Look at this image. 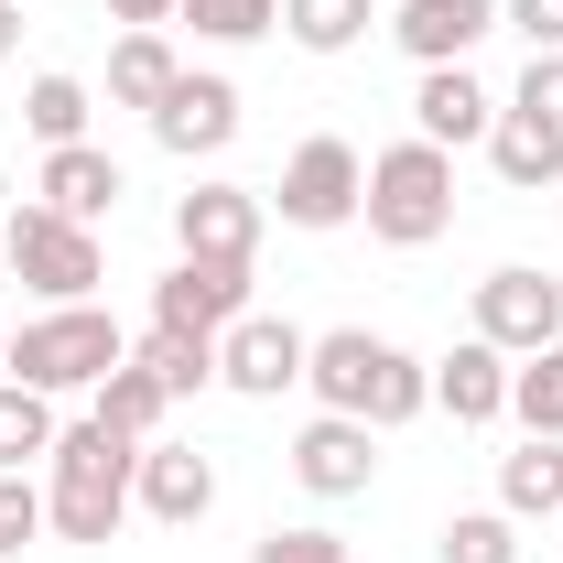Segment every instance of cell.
<instances>
[{
	"label": "cell",
	"mask_w": 563,
	"mask_h": 563,
	"mask_svg": "<svg viewBox=\"0 0 563 563\" xmlns=\"http://www.w3.org/2000/svg\"><path fill=\"white\" fill-rule=\"evenodd\" d=\"M55 401L44 390H22V379H0V477H22V466H44L55 455Z\"/></svg>",
	"instance_id": "obj_21"
},
{
	"label": "cell",
	"mask_w": 563,
	"mask_h": 563,
	"mask_svg": "<svg viewBox=\"0 0 563 563\" xmlns=\"http://www.w3.org/2000/svg\"><path fill=\"white\" fill-rule=\"evenodd\" d=\"M250 314V261H185L174 250V272L152 282V325H174V336H228Z\"/></svg>",
	"instance_id": "obj_9"
},
{
	"label": "cell",
	"mask_w": 563,
	"mask_h": 563,
	"mask_svg": "<svg viewBox=\"0 0 563 563\" xmlns=\"http://www.w3.org/2000/svg\"><path fill=\"white\" fill-rule=\"evenodd\" d=\"M368 477H379V433L347 412H314L303 433H292V488L314 498H368Z\"/></svg>",
	"instance_id": "obj_11"
},
{
	"label": "cell",
	"mask_w": 563,
	"mask_h": 563,
	"mask_svg": "<svg viewBox=\"0 0 563 563\" xmlns=\"http://www.w3.org/2000/svg\"><path fill=\"white\" fill-rule=\"evenodd\" d=\"M303 357H314V336L292 325V314H239L228 336H217V390H239V401H282V390H303Z\"/></svg>",
	"instance_id": "obj_7"
},
{
	"label": "cell",
	"mask_w": 563,
	"mask_h": 563,
	"mask_svg": "<svg viewBox=\"0 0 563 563\" xmlns=\"http://www.w3.org/2000/svg\"><path fill=\"white\" fill-rule=\"evenodd\" d=\"M488 33H498V0H401L390 11V44L412 66H466Z\"/></svg>",
	"instance_id": "obj_14"
},
{
	"label": "cell",
	"mask_w": 563,
	"mask_h": 563,
	"mask_svg": "<svg viewBox=\"0 0 563 563\" xmlns=\"http://www.w3.org/2000/svg\"><path fill=\"white\" fill-rule=\"evenodd\" d=\"M509 109H520V120H553V131H563V55H531V66H520V98H509Z\"/></svg>",
	"instance_id": "obj_30"
},
{
	"label": "cell",
	"mask_w": 563,
	"mask_h": 563,
	"mask_svg": "<svg viewBox=\"0 0 563 563\" xmlns=\"http://www.w3.org/2000/svg\"><path fill=\"white\" fill-rule=\"evenodd\" d=\"M488 163H498V185H509V196H542V185H563V131H553V120H520V109H498Z\"/></svg>",
	"instance_id": "obj_19"
},
{
	"label": "cell",
	"mask_w": 563,
	"mask_h": 563,
	"mask_svg": "<svg viewBox=\"0 0 563 563\" xmlns=\"http://www.w3.org/2000/svg\"><path fill=\"white\" fill-rule=\"evenodd\" d=\"M174 76H185V55H174L163 33H120V44H109V109H141V120H152V109L174 98Z\"/></svg>",
	"instance_id": "obj_20"
},
{
	"label": "cell",
	"mask_w": 563,
	"mask_h": 563,
	"mask_svg": "<svg viewBox=\"0 0 563 563\" xmlns=\"http://www.w3.org/2000/svg\"><path fill=\"white\" fill-rule=\"evenodd\" d=\"M0 250H11V282L44 292V303H87L98 272H109L98 228H76V217H55V207H11L0 217Z\"/></svg>",
	"instance_id": "obj_5"
},
{
	"label": "cell",
	"mask_w": 563,
	"mask_h": 563,
	"mask_svg": "<svg viewBox=\"0 0 563 563\" xmlns=\"http://www.w3.org/2000/svg\"><path fill=\"white\" fill-rule=\"evenodd\" d=\"M498 509L509 520H563V433H520L498 455Z\"/></svg>",
	"instance_id": "obj_18"
},
{
	"label": "cell",
	"mask_w": 563,
	"mask_h": 563,
	"mask_svg": "<svg viewBox=\"0 0 563 563\" xmlns=\"http://www.w3.org/2000/svg\"><path fill=\"white\" fill-rule=\"evenodd\" d=\"M0 217H11V174H0Z\"/></svg>",
	"instance_id": "obj_35"
},
{
	"label": "cell",
	"mask_w": 563,
	"mask_h": 563,
	"mask_svg": "<svg viewBox=\"0 0 563 563\" xmlns=\"http://www.w3.org/2000/svg\"><path fill=\"white\" fill-rule=\"evenodd\" d=\"M163 412H174V390H163L141 357H120V368L98 379V422H120L131 444H152V433H163Z\"/></svg>",
	"instance_id": "obj_23"
},
{
	"label": "cell",
	"mask_w": 563,
	"mask_h": 563,
	"mask_svg": "<svg viewBox=\"0 0 563 563\" xmlns=\"http://www.w3.org/2000/svg\"><path fill=\"white\" fill-rule=\"evenodd\" d=\"M120 357H131V336H120L109 303H44V314H22V325L0 336V379L66 401V390H98Z\"/></svg>",
	"instance_id": "obj_3"
},
{
	"label": "cell",
	"mask_w": 563,
	"mask_h": 563,
	"mask_svg": "<svg viewBox=\"0 0 563 563\" xmlns=\"http://www.w3.org/2000/svg\"><path fill=\"white\" fill-rule=\"evenodd\" d=\"M11 55H22V11L0 0V66H11Z\"/></svg>",
	"instance_id": "obj_34"
},
{
	"label": "cell",
	"mask_w": 563,
	"mask_h": 563,
	"mask_svg": "<svg viewBox=\"0 0 563 563\" xmlns=\"http://www.w3.org/2000/svg\"><path fill=\"white\" fill-rule=\"evenodd\" d=\"M131 509H152L163 531H196L217 509V466L196 444H163V433H152V444H141V477H131Z\"/></svg>",
	"instance_id": "obj_12"
},
{
	"label": "cell",
	"mask_w": 563,
	"mask_h": 563,
	"mask_svg": "<svg viewBox=\"0 0 563 563\" xmlns=\"http://www.w3.org/2000/svg\"><path fill=\"white\" fill-rule=\"evenodd\" d=\"M250 563H357L336 531H314V520H292V531H261L250 542Z\"/></svg>",
	"instance_id": "obj_29"
},
{
	"label": "cell",
	"mask_w": 563,
	"mask_h": 563,
	"mask_svg": "<svg viewBox=\"0 0 563 563\" xmlns=\"http://www.w3.org/2000/svg\"><path fill=\"white\" fill-rule=\"evenodd\" d=\"M509 33H531V55H563V0H498Z\"/></svg>",
	"instance_id": "obj_32"
},
{
	"label": "cell",
	"mask_w": 563,
	"mask_h": 563,
	"mask_svg": "<svg viewBox=\"0 0 563 563\" xmlns=\"http://www.w3.org/2000/svg\"><path fill=\"white\" fill-rule=\"evenodd\" d=\"M303 390H314V412H347V422H368V433H401V422L433 412V368H422L412 347H390V336H368V325L314 336Z\"/></svg>",
	"instance_id": "obj_1"
},
{
	"label": "cell",
	"mask_w": 563,
	"mask_h": 563,
	"mask_svg": "<svg viewBox=\"0 0 563 563\" xmlns=\"http://www.w3.org/2000/svg\"><path fill=\"white\" fill-rule=\"evenodd\" d=\"M368 239L379 250H433L444 228H455V152H433V141H390V152H368Z\"/></svg>",
	"instance_id": "obj_4"
},
{
	"label": "cell",
	"mask_w": 563,
	"mask_h": 563,
	"mask_svg": "<svg viewBox=\"0 0 563 563\" xmlns=\"http://www.w3.org/2000/svg\"><path fill=\"white\" fill-rule=\"evenodd\" d=\"M131 477H141V444L120 422H66L55 433V455H44V531H66V542H109L120 520H131Z\"/></svg>",
	"instance_id": "obj_2"
},
{
	"label": "cell",
	"mask_w": 563,
	"mask_h": 563,
	"mask_svg": "<svg viewBox=\"0 0 563 563\" xmlns=\"http://www.w3.org/2000/svg\"><path fill=\"white\" fill-rule=\"evenodd\" d=\"M109 22H120V33H163V22H174V0H109Z\"/></svg>",
	"instance_id": "obj_33"
},
{
	"label": "cell",
	"mask_w": 563,
	"mask_h": 563,
	"mask_svg": "<svg viewBox=\"0 0 563 563\" xmlns=\"http://www.w3.org/2000/svg\"><path fill=\"white\" fill-rule=\"evenodd\" d=\"M433 563H520V520L509 509H455L433 531Z\"/></svg>",
	"instance_id": "obj_27"
},
{
	"label": "cell",
	"mask_w": 563,
	"mask_h": 563,
	"mask_svg": "<svg viewBox=\"0 0 563 563\" xmlns=\"http://www.w3.org/2000/svg\"><path fill=\"white\" fill-rule=\"evenodd\" d=\"M477 336H488L498 357L553 347V336H563V282H553V272H531V261L488 272V282H477Z\"/></svg>",
	"instance_id": "obj_8"
},
{
	"label": "cell",
	"mask_w": 563,
	"mask_h": 563,
	"mask_svg": "<svg viewBox=\"0 0 563 563\" xmlns=\"http://www.w3.org/2000/svg\"><path fill=\"white\" fill-rule=\"evenodd\" d=\"M131 357L174 390V401H196V390H217V336H174V325H152V336H131Z\"/></svg>",
	"instance_id": "obj_24"
},
{
	"label": "cell",
	"mask_w": 563,
	"mask_h": 563,
	"mask_svg": "<svg viewBox=\"0 0 563 563\" xmlns=\"http://www.w3.org/2000/svg\"><path fill=\"white\" fill-rule=\"evenodd\" d=\"M509 368H520V357H498L488 336H466L455 357H433V412H455V422H498V412H509Z\"/></svg>",
	"instance_id": "obj_17"
},
{
	"label": "cell",
	"mask_w": 563,
	"mask_h": 563,
	"mask_svg": "<svg viewBox=\"0 0 563 563\" xmlns=\"http://www.w3.org/2000/svg\"><path fill=\"white\" fill-rule=\"evenodd\" d=\"M152 141H163L174 163H196V152H228V141H239V87L185 66V76H174V98L152 109Z\"/></svg>",
	"instance_id": "obj_13"
},
{
	"label": "cell",
	"mask_w": 563,
	"mask_h": 563,
	"mask_svg": "<svg viewBox=\"0 0 563 563\" xmlns=\"http://www.w3.org/2000/svg\"><path fill=\"white\" fill-rule=\"evenodd\" d=\"M368 0H282V33L303 44V55H347V44H368Z\"/></svg>",
	"instance_id": "obj_25"
},
{
	"label": "cell",
	"mask_w": 563,
	"mask_h": 563,
	"mask_svg": "<svg viewBox=\"0 0 563 563\" xmlns=\"http://www.w3.org/2000/svg\"><path fill=\"white\" fill-rule=\"evenodd\" d=\"M174 22H196L207 44H261L282 22V0H174Z\"/></svg>",
	"instance_id": "obj_28"
},
{
	"label": "cell",
	"mask_w": 563,
	"mask_h": 563,
	"mask_svg": "<svg viewBox=\"0 0 563 563\" xmlns=\"http://www.w3.org/2000/svg\"><path fill=\"white\" fill-rule=\"evenodd\" d=\"M33 531H44V488L33 477H0V553H22Z\"/></svg>",
	"instance_id": "obj_31"
},
{
	"label": "cell",
	"mask_w": 563,
	"mask_h": 563,
	"mask_svg": "<svg viewBox=\"0 0 563 563\" xmlns=\"http://www.w3.org/2000/svg\"><path fill=\"white\" fill-rule=\"evenodd\" d=\"M261 228H272V207H261L250 185H196V196H174V250H185V261H261Z\"/></svg>",
	"instance_id": "obj_10"
},
{
	"label": "cell",
	"mask_w": 563,
	"mask_h": 563,
	"mask_svg": "<svg viewBox=\"0 0 563 563\" xmlns=\"http://www.w3.org/2000/svg\"><path fill=\"white\" fill-rule=\"evenodd\" d=\"M509 422H520V433H563V336L509 368Z\"/></svg>",
	"instance_id": "obj_26"
},
{
	"label": "cell",
	"mask_w": 563,
	"mask_h": 563,
	"mask_svg": "<svg viewBox=\"0 0 563 563\" xmlns=\"http://www.w3.org/2000/svg\"><path fill=\"white\" fill-rule=\"evenodd\" d=\"M87 120H98L87 76H33V87H22V131L44 141V152H66V141H87Z\"/></svg>",
	"instance_id": "obj_22"
},
{
	"label": "cell",
	"mask_w": 563,
	"mask_h": 563,
	"mask_svg": "<svg viewBox=\"0 0 563 563\" xmlns=\"http://www.w3.org/2000/svg\"><path fill=\"white\" fill-rule=\"evenodd\" d=\"M120 196H131V185H120V163H109L98 141H66V152H44V174H33V207L76 217V228H98Z\"/></svg>",
	"instance_id": "obj_16"
},
{
	"label": "cell",
	"mask_w": 563,
	"mask_h": 563,
	"mask_svg": "<svg viewBox=\"0 0 563 563\" xmlns=\"http://www.w3.org/2000/svg\"><path fill=\"white\" fill-rule=\"evenodd\" d=\"M357 196H368V152L357 141H336V131H314V141H292V163H282V185L261 196V207L282 217V228H347L357 217Z\"/></svg>",
	"instance_id": "obj_6"
},
{
	"label": "cell",
	"mask_w": 563,
	"mask_h": 563,
	"mask_svg": "<svg viewBox=\"0 0 563 563\" xmlns=\"http://www.w3.org/2000/svg\"><path fill=\"white\" fill-rule=\"evenodd\" d=\"M498 131V98L477 87L466 66H422L412 87V141H433V152H466V141H488Z\"/></svg>",
	"instance_id": "obj_15"
}]
</instances>
